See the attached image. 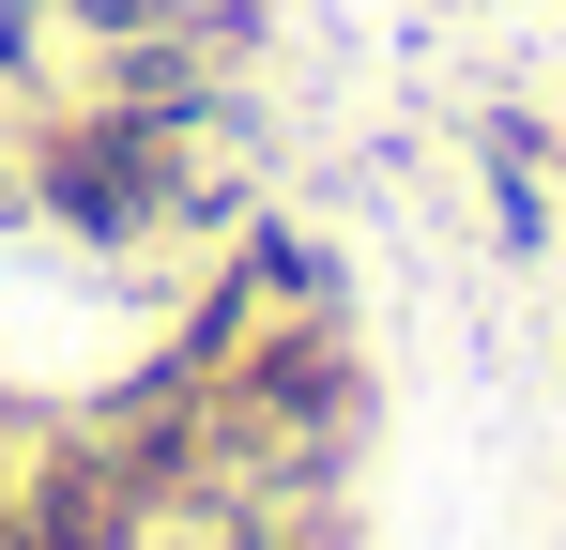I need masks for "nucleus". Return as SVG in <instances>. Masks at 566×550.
Segmentation results:
<instances>
[{
  "label": "nucleus",
  "mask_w": 566,
  "mask_h": 550,
  "mask_svg": "<svg viewBox=\"0 0 566 550\" xmlns=\"http://www.w3.org/2000/svg\"><path fill=\"white\" fill-rule=\"evenodd\" d=\"M0 138H15V92H0Z\"/></svg>",
  "instance_id": "6"
},
{
  "label": "nucleus",
  "mask_w": 566,
  "mask_h": 550,
  "mask_svg": "<svg viewBox=\"0 0 566 550\" xmlns=\"http://www.w3.org/2000/svg\"><path fill=\"white\" fill-rule=\"evenodd\" d=\"M474 183H490L505 261H552V154H536V123H474Z\"/></svg>",
  "instance_id": "1"
},
{
  "label": "nucleus",
  "mask_w": 566,
  "mask_h": 550,
  "mask_svg": "<svg viewBox=\"0 0 566 550\" xmlns=\"http://www.w3.org/2000/svg\"><path fill=\"white\" fill-rule=\"evenodd\" d=\"M77 46H123V31H185V0H62Z\"/></svg>",
  "instance_id": "3"
},
{
  "label": "nucleus",
  "mask_w": 566,
  "mask_h": 550,
  "mask_svg": "<svg viewBox=\"0 0 566 550\" xmlns=\"http://www.w3.org/2000/svg\"><path fill=\"white\" fill-rule=\"evenodd\" d=\"M15 429H31V413H15V398H0V520H15Z\"/></svg>",
  "instance_id": "5"
},
{
  "label": "nucleus",
  "mask_w": 566,
  "mask_h": 550,
  "mask_svg": "<svg viewBox=\"0 0 566 550\" xmlns=\"http://www.w3.org/2000/svg\"><path fill=\"white\" fill-rule=\"evenodd\" d=\"M0 230H31V169H15V138H0Z\"/></svg>",
  "instance_id": "4"
},
{
  "label": "nucleus",
  "mask_w": 566,
  "mask_h": 550,
  "mask_svg": "<svg viewBox=\"0 0 566 550\" xmlns=\"http://www.w3.org/2000/svg\"><path fill=\"white\" fill-rule=\"evenodd\" d=\"M0 92H15V107H62V92H77V31H62V0H0Z\"/></svg>",
  "instance_id": "2"
}]
</instances>
